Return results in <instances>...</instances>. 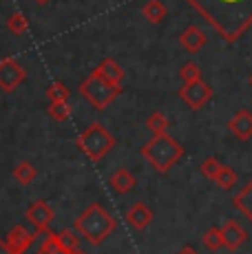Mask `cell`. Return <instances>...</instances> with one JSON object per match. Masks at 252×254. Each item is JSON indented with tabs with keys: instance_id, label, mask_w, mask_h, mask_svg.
<instances>
[{
	"instance_id": "cell-5",
	"label": "cell",
	"mask_w": 252,
	"mask_h": 254,
	"mask_svg": "<svg viewBox=\"0 0 252 254\" xmlns=\"http://www.w3.org/2000/svg\"><path fill=\"white\" fill-rule=\"evenodd\" d=\"M77 91H80V95L84 97L95 111H104L106 106L113 104L115 97L122 93V86L111 84L109 80H104V75H102L98 69H93L86 75V80L80 82V89Z\"/></svg>"
},
{
	"instance_id": "cell-20",
	"label": "cell",
	"mask_w": 252,
	"mask_h": 254,
	"mask_svg": "<svg viewBox=\"0 0 252 254\" xmlns=\"http://www.w3.org/2000/svg\"><path fill=\"white\" fill-rule=\"evenodd\" d=\"M4 27H7V31L11 33V36L20 38V36H25V33L29 31V20H27V16H25V13H20V11H13L11 16L7 18V22H4Z\"/></svg>"
},
{
	"instance_id": "cell-33",
	"label": "cell",
	"mask_w": 252,
	"mask_h": 254,
	"mask_svg": "<svg viewBox=\"0 0 252 254\" xmlns=\"http://www.w3.org/2000/svg\"><path fill=\"white\" fill-rule=\"evenodd\" d=\"M71 254H84V252H80V250H75V252H71Z\"/></svg>"
},
{
	"instance_id": "cell-4",
	"label": "cell",
	"mask_w": 252,
	"mask_h": 254,
	"mask_svg": "<svg viewBox=\"0 0 252 254\" xmlns=\"http://www.w3.org/2000/svg\"><path fill=\"white\" fill-rule=\"evenodd\" d=\"M75 146L82 155L91 159V162H102L111 150L115 148V137L100 124L93 122L91 126H86L75 139Z\"/></svg>"
},
{
	"instance_id": "cell-22",
	"label": "cell",
	"mask_w": 252,
	"mask_h": 254,
	"mask_svg": "<svg viewBox=\"0 0 252 254\" xmlns=\"http://www.w3.org/2000/svg\"><path fill=\"white\" fill-rule=\"evenodd\" d=\"M71 91L62 80H56L47 86V100L49 102H69Z\"/></svg>"
},
{
	"instance_id": "cell-32",
	"label": "cell",
	"mask_w": 252,
	"mask_h": 254,
	"mask_svg": "<svg viewBox=\"0 0 252 254\" xmlns=\"http://www.w3.org/2000/svg\"><path fill=\"white\" fill-rule=\"evenodd\" d=\"M248 84H250V89H252V73H250V80H248Z\"/></svg>"
},
{
	"instance_id": "cell-23",
	"label": "cell",
	"mask_w": 252,
	"mask_h": 254,
	"mask_svg": "<svg viewBox=\"0 0 252 254\" xmlns=\"http://www.w3.org/2000/svg\"><path fill=\"white\" fill-rule=\"evenodd\" d=\"M47 113H49V117L53 122L62 124V122H66L71 117V104H69V102H49Z\"/></svg>"
},
{
	"instance_id": "cell-17",
	"label": "cell",
	"mask_w": 252,
	"mask_h": 254,
	"mask_svg": "<svg viewBox=\"0 0 252 254\" xmlns=\"http://www.w3.org/2000/svg\"><path fill=\"white\" fill-rule=\"evenodd\" d=\"M142 16L146 18L151 24H159V22L166 20L168 9H166V4H164L162 0H148V2L142 7Z\"/></svg>"
},
{
	"instance_id": "cell-1",
	"label": "cell",
	"mask_w": 252,
	"mask_h": 254,
	"mask_svg": "<svg viewBox=\"0 0 252 254\" xmlns=\"http://www.w3.org/2000/svg\"><path fill=\"white\" fill-rule=\"evenodd\" d=\"M228 42H237L252 29V0H186Z\"/></svg>"
},
{
	"instance_id": "cell-9",
	"label": "cell",
	"mask_w": 252,
	"mask_h": 254,
	"mask_svg": "<svg viewBox=\"0 0 252 254\" xmlns=\"http://www.w3.org/2000/svg\"><path fill=\"white\" fill-rule=\"evenodd\" d=\"M36 234L38 232L31 234L27 228H22V226H13L7 237H4V246L9 248L11 254H27L29 248L33 246V241H36Z\"/></svg>"
},
{
	"instance_id": "cell-8",
	"label": "cell",
	"mask_w": 252,
	"mask_h": 254,
	"mask_svg": "<svg viewBox=\"0 0 252 254\" xmlns=\"http://www.w3.org/2000/svg\"><path fill=\"white\" fill-rule=\"evenodd\" d=\"M27 221L33 226V230L38 234H42L49 228V223L53 221V217H56V212H53V208L49 203L45 201V199H38V201H33L31 206L27 208Z\"/></svg>"
},
{
	"instance_id": "cell-10",
	"label": "cell",
	"mask_w": 252,
	"mask_h": 254,
	"mask_svg": "<svg viewBox=\"0 0 252 254\" xmlns=\"http://www.w3.org/2000/svg\"><path fill=\"white\" fill-rule=\"evenodd\" d=\"M221 239H224V248L235 252L248 241V232L237 219H226V223L221 226Z\"/></svg>"
},
{
	"instance_id": "cell-2",
	"label": "cell",
	"mask_w": 252,
	"mask_h": 254,
	"mask_svg": "<svg viewBox=\"0 0 252 254\" xmlns=\"http://www.w3.org/2000/svg\"><path fill=\"white\" fill-rule=\"evenodd\" d=\"M73 228L82 239H86V243L100 246L118 228V221H115V217L100 201H91L89 206L77 214V219L73 221Z\"/></svg>"
},
{
	"instance_id": "cell-28",
	"label": "cell",
	"mask_w": 252,
	"mask_h": 254,
	"mask_svg": "<svg viewBox=\"0 0 252 254\" xmlns=\"http://www.w3.org/2000/svg\"><path fill=\"white\" fill-rule=\"evenodd\" d=\"M42 234H45V237H42V241H40L38 254H58V248H56V239H53V232L45 230Z\"/></svg>"
},
{
	"instance_id": "cell-19",
	"label": "cell",
	"mask_w": 252,
	"mask_h": 254,
	"mask_svg": "<svg viewBox=\"0 0 252 254\" xmlns=\"http://www.w3.org/2000/svg\"><path fill=\"white\" fill-rule=\"evenodd\" d=\"M11 175H13V179H16V182L20 184V186H29V184H33V182H36V177H38V170H36V166H33L31 162H27V159H22V162H18L16 166H13Z\"/></svg>"
},
{
	"instance_id": "cell-11",
	"label": "cell",
	"mask_w": 252,
	"mask_h": 254,
	"mask_svg": "<svg viewBox=\"0 0 252 254\" xmlns=\"http://www.w3.org/2000/svg\"><path fill=\"white\" fill-rule=\"evenodd\" d=\"M206 42H208V36L197 24H188V27H184V31L179 33V45L184 47V51L190 53V56L199 53L201 49L206 47Z\"/></svg>"
},
{
	"instance_id": "cell-26",
	"label": "cell",
	"mask_w": 252,
	"mask_h": 254,
	"mask_svg": "<svg viewBox=\"0 0 252 254\" xmlns=\"http://www.w3.org/2000/svg\"><path fill=\"white\" fill-rule=\"evenodd\" d=\"M203 71L201 66L197 64V62H184L182 69H179V77H182L184 82H195V80H201Z\"/></svg>"
},
{
	"instance_id": "cell-16",
	"label": "cell",
	"mask_w": 252,
	"mask_h": 254,
	"mask_svg": "<svg viewBox=\"0 0 252 254\" xmlns=\"http://www.w3.org/2000/svg\"><path fill=\"white\" fill-rule=\"evenodd\" d=\"M98 71L104 75V80H109L111 84H118L122 86V80H124V69L113 60V58H104V60L98 64Z\"/></svg>"
},
{
	"instance_id": "cell-25",
	"label": "cell",
	"mask_w": 252,
	"mask_h": 254,
	"mask_svg": "<svg viewBox=\"0 0 252 254\" xmlns=\"http://www.w3.org/2000/svg\"><path fill=\"white\" fill-rule=\"evenodd\" d=\"M203 246L208 248L210 252H217L219 248H224V239H221V228H208L206 234H203Z\"/></svg>"
},
{
	"instance_id": "cell-31",
	"label": "cell",
	"mask_w": 252,
	"mask_h": 254,
	"mask_svg": "<svg viewBox=\"0 0 252 254\" xmlns=\"http://www.w3.org/2000/svg\"><path fill=\"white\" fill-rule=\"evenodd\" d=\"M36 4H47V2H51V0H33Z\"/></svg>"
},
{
	"instance_id": "cell-29",
	"label": "cell",
	"mask_w": 252,
	"mask_h": 254,
	"mask_svg": "<svg viewBox=\"0 0 252 254\" xmlns=\"http://www.w3.org/2000/svg\"><path fill=\"white\" fill-rule=\"evenodd\" d=\"M0 254H11L9 252V248L4 246V239H0Z\"/></svg>"
},
{
	"instance_id": "cell-24",
	"label": "cell",
	"mask_w": 252,
	"mask_h": 254,
	"mask_svg": "<svg viewBox=\"0 0 252 254\" xmlns=\"http://www.w3.org/2000/svg\"><path fill=\"white\" fill-rule=\"evenodd\" d=\"M215 184L224 190H232L235 184H237V170L230 168V166H221L219 173H217V177H215Z\"/></svg>"
},
{
	"instance_id": "cell-21",
	"label": "cell",
	"mask_w": 252,
	"mask_h": 254,
	"mask_svg": "<svg viewBox=\"0 0 252 254\" xmlns=\"http://www.w3.org/2000/svg\"><path fill=\"white\" fill-rule=\"evenodd\" d=\"M168 126H171V122H168V117L164 115L162 111H153V113L146 117V128L151 130L153 135L168 133Z\"/></svg>"
},
{
	"instance_id": "cell-12",
	"label": "cell",
	"mask_w": 252,
	"mask_h": 254,
	"mask_svg": "<svg viewBox=\"0 0 252 254\" xmlns=\"http://www.w3.org/2000/svg\"><path fill=\"white\" fill-rule=\"evenodd\" d=\"M228 130L232 133V137H237L239 141L252 139V113L248 109L237 111L228 122Z\"/></svg>"
},
{
	"instance_id": "cell-7",
	"label": "cell",
	"mask_w": 252,
	"mask_h": 254,
	"mask_svg": "<svg viewBox=\"0 0 252 254\" xmlns=\"http://www.w3.org/2000/svg\"><path fill=\"white\" fill-rule=\"evenodd\" d=\"M27 80V71L16 58H4L0 60V91L13 93L18 86H22Z\"/></svg>"
},
{
	"instance_id": "cell-18",
	"label": "cell",
	"mask_w": 252,
	"mask_h": 254,
	"mask_svg": "<svg viewBox=\"0 0 252 254\" xmlns=\"http://www.w3.org/2000/svg\"><path fill=\"white\" fill-rule=\"evenodd\" d=\"M53 239H56V248L58 254H71L77 250L80 241H77V234L71 230H60V232H53Z\"/></svg>"
},
{
	"instance_id": "cell-27",
	"label": "cell",
	"mask_w": 252,
	"mask_h": 254,
	"mask_svg": "<svg viewBox=\"0 0 252 254\" xmlns=\"http://www.w3.org/2000/svg\"><path fill=\"white\" fill-rule=\"evenodd\" d=\"M221 166H224V164H221L217 157H208L206 162L199 166V173H201L206 179H212V182H215V177H217V173H219Z\"/></svg>"
},
{
	"instance_id": "cell-14",
	"label": "cell",
	"mask_w": 252,
	"mask_h": 254,
	"mask_svg": "<svg viewBox=\"0 0 252 254\" xmlns=\"http://www.w3.org/2000/svg\"><path fill=\"white\" fill-rule=\"evenodd\" d=\"M109 186L115 190L118 194H128L135 188V175L126 168H118L111 173L109 177Z\"/></svg>"
},
{
	"instance_id": "cell-30",
	"label": "cell",
	"mask_w": 252,
	"mask_h": 254,
	"mask_svg": "<svg viewBox=\"0 0 252 254\" xmlns=\"http://www.w3.org/2000/svg\"><path fill=\"white\" fill-rule=\"evenodd\" d=\"M179 254H197V252H195V248L186 246V248H184V250H182V252H179Z\"/></svg>"
},
{
	"instance_id": "cell-3",
	"label": "cell",
	"mask_w": 252,
	"mask_h": 254,
	"mask_svg": "<svg viewBox=\"0 0 252 254\" xmlns=\"http://www.w3.org/2000/svg\"><path fill=\"white\" fill-rule=\"evenodd\" d=\"M139 153H142V157L146 159L157 173L166 175L168 170L184 157L186 150H184V146L179 144L175 137L164 133V135H153V139H148L146 144L139 148Z\"/></svg>"
},
{
	"instance_id": "cell-13",
	"label": "cell",
	"mask_w": 252,
	"mask_h": 254,
	"mask_svg": "<svg viewBox=\"0 0 252 254\" xmlns=\"http://www.w3.org/2000/svg\"><path fill=\"white\" fill-rule=\"evenodd\" d=\"M153 221V210L146 206V203L142 201H135L133 206L126 210V223H128L130 228H135V230H144V228H148Z\"/></svg>"
},
{
	"instance_id": "cell-15",
	"label": "cell",
	"mask_w": 252,
	"mask_h": 254,
	"mask_svg": "<svg viewBox=\"0 0 252 254\" xmlns=\"http://www.w3.org/2000/svg\"><path fill=\"white\" fill-rule=\"evenodd\" d=\"M232 206H235L252 223V179L235 194V197H232Z\"/></svg>"
},
{
	"instance_id": "cell-6",
	"label": "cell",
	"mask_w": 252,
	"mask_h": 254,
	"mask_svg": "<svg viewBox=\"0 0 252 254\" xmlns=\"http://www.w3.org/2000/svg\"><path fill=\"white\" fill-rule=\"evenodd\" d=\"M179 100L190 111H201L212 100V86L203 82V77L195 82H184V86L179 89Z\"/></svg>"
}]
</instances>
